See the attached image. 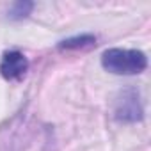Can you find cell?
I'll return each mask as SVG.
<instances>
[{"instance_id":"3957f363","label":"cell","mask_w":151,"mask_h":151,"mask_svg":"<svg viewBox=\"0 0 151 151\" xmlns=\"http://www.w3.org/2000/svg\"><path fill=\"white\" fill-rule=\"evenodd\" d=\"M29 69L27 57L18 50H9L2 55L0 60V75L6 80H20Z\"/></svg>"},{"instance_id":"5b68a950","label":"cell","mask_w":151,"mask_h":151,"mask_svg":"<svg viewBox=\"0 0 151 151\" xmlns=\"http://www.w3.org/2000/svg\"><path fill=\"white\" fill-rule=\"evenodd\" d=\"M32 9H34L32 2H16L9 9V18L11 20H23V18H27L30 14Z\"/></svg>"},{"instance_id":"7a4b0ae2","label":"cell","mask_w":151,"mask_h":151,"mask_svg":"<svg viewBox=\"0 0 151 151\" xmlns=\"http://www.w3.org/2000/svg\"><path fill=\"white\" fill-rule=\"evenodd\" d=\"M114 116L121 123H137L144 117V109L139 93L133 87H128L119 93L114 107Z\"/></svg>"},{"instance_id":"277c9868","label":"cell","mask_w":151,"mask_h":151,"mask_svg":"<svg viewBox=\"0 0 151 151\" xmlns=\"http://www.w3.org/2000/svg\"><path fill=\"white\" fill-rule=\"evenodd\" d=\"M96 46V37L93 34H82V36H75L68 37L59 43V50H89Z\"/></svg>"},{"instance_id":"6da1fadb","label":"cell","mask_w":151,"mask_h":151,"mask_svg":"<svg viewBox=\"0 0 151 151\" xmlns=\"http://www.w3.org/2000/svg\"><path fill=\"white\" fill-rule=\"evenodd\" d=\"M101 66L114 75H139L147 68V59L140 50L110 48L103 52Z\"/></svg>"}]
</instances>
